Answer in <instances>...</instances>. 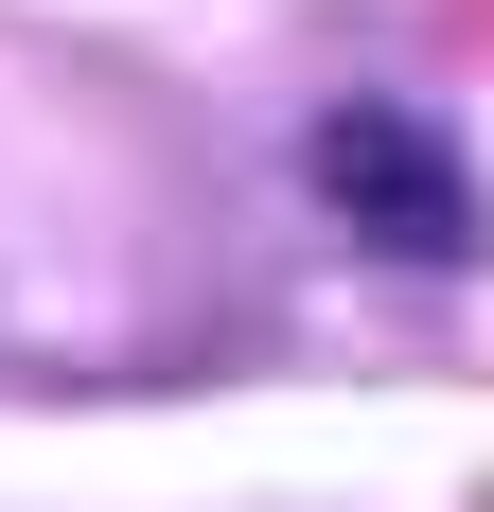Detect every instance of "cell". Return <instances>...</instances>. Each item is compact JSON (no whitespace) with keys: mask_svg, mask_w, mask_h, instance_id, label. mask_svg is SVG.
<instances>
[{"mask_svg":"<svg viewBox=\"0 0 494 512\" xmlns=\"http://www.w3.org/2000/svg\"><path fill=\"white\" fill-rule=\"evenodd\" d=\"M300 177H318V212H336L353 248H389V265H477V248H494V195H477V159H459L442 124H424V106H389V89L318 106Z\"/></svg>","mask_w":494,"mask_h":512,"instance_id":"obj_1","label":"cell"}]
</instances>
